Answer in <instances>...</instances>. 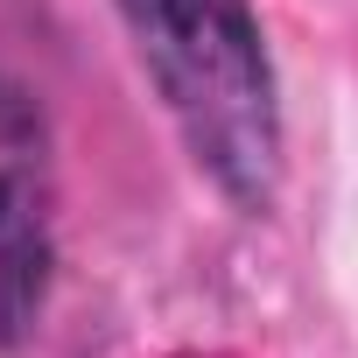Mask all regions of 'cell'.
I'll return each instance as SVG.
<instances>
[{
  "instance_id": "6da1fadb",
  "label": "cell",
  "mask_w": 358,
  "mask_h": 358,
  "mask_svg": "<svg viewBox=\"0 0 358 358\" xmlns=\"http://www.w3.org/2000/svg\"><path fill=\"white\" fill-rule=\"evenodd\" d=\"M113 8L190 162L225 204L260 218L281 190L288 134L253 0H113Z\"/></svg>"
},
{
  "instance_id": "7a4b0ae2",
  "label": "cell",
  "mask_w": 358,
  "mask_h": 358,
  "mask_svg": "<svg viewBox=\"0 0 358 358\" xmlns=\"http://www.w3.org/2000/svg\"><path fill=\"white\" fill-rule=\"evenodd\" d=\"M57 267V169L36 92L0 71V351L29 344Z\"/></svg>"
}]
</instances>
